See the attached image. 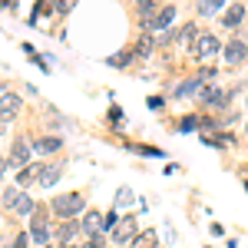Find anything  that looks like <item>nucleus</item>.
Segmentation results:
<instances>
[{
	"mask_svg": "<svg viewBox=\"0 0 248 248\" xmlns=\"http://www.w3.org/2000/svg\"><path fill=\"white\" fill-rule=\"evenodd\" d=\"M139 53H153V40H149V37L139 40Z\"/></svg>",
	"mask_w": 248,
	"mask_h": 248,
	"instance_id": "21",
	"label": "nucleus"
},
{
	"mask_svg": "<svg viewBox=\"0 0 248 248\" xmlns=\"http://www.w3.org/2000/svg\"><path fill=\"white\" fill-rule=\"evenodd\" d=\"M77 232H79L77 222H63V225H60V238H63V242H70V238H73Z\"/></svg>",
	"mask_w": 248,
	"mask_h": 248,
	"instance_id": "14",
	"label": "nucleus"
},
{
	"mask_svg": "<svg viewBox=\"0 0 248 248\" xmlns=\"http://www.w3.org/2000/svg\"><path fill=\"white\" fill-rule=\"evenodd\" d=\"M27 159H30V153H27V142H23V139H17V142H14V166H23Z\"/></svg>",
	"mask_w": 248,
	"mask_h": 248,
	"instance_id": "9",
	"label": "nucleus"
},
{
	"mask_svg": "<svg viewBox=\"0 0 248 248\" xmlns=\"http://www.w3.org/2000/svg\"><path fill=\"white\" fill-rule=\"evenodd\" d=\"M133 238H136V218H133V215H126V218L116 225L113 242H116V245H126V242H133Z\"/></svg>",
	"mask_w": 248,
	"mask_h": 248,
	"instance_id": "2",
	"label": "nucleus"
},
{
	"mask_svg": "<svg viewBox=\"0 0 248 248\" xmlns=\"http://www.w3.org/2000/svg\"><path fill=\"white\" fill-rule=\"evenodd\" d=\"M153 10H155V0H139V14L142 17H153Z\"/></svg>",
	"mask_w": 248,
	"mask_h": 248,
	"instance_id": "18",
	"label": "nucleus"
},
{
	"mask_svg": "<svg viewBox=\"0 0 248 248\" xmlns=\"http://www.w3.org/2000/svg\"><path fill=\"white\" fill-rule=\"evenodd\" d=\"M222 3H225V0H202V3H199V10H202V14H212V10H218Z\"/></svg>",
	"mask_w": 248,
	"mask_h": 248,
	"instance_id": "17",
	"label": "nucleus"
},
{
	"mask_svg": "<svg viewBox=\"0 0 248 248\" xmlns=\"http://www.w3.org/2000/svg\"><path fill=\"white\" fill-rule=\"evenodd\" d=\"M33 172H37L33 166H30V169H23V172L17 175V182H20V186H27V182H33Z\"/></svg>",
	"mask_w": 248,
	"mask_h": 248,
	"instance_id": "19",
	"label": "nucleus"
},
{
	"mask_svg": "<svg viewBox=\"0 0 248 248\" xmlns=\"http://www.w3.org/2000/svg\"><path fill=\"white\" fill-rule=\"evenodd\" d=\"M205 103H212V106L222 103V90H205Z\"/></svg>",
	"mask_w": 248,
	"mask_h": 248,
	"instance_id": "20",
	"label": "nucleus"
},
{
	"mask_svg": "<svg viewBox=\"0 0 248 248\" xmlns=\"http://www.w3.org/2000/svg\"><path fill=\"white\" fill-rule=\"evenodd\" d=\"M83 209V199H79L77 192H70V195H60L57 202H53V212H57L60 218H70V215H77Z\"/></svg>",
	"mask_w": 248,
	"mask_h": 248,
	"instance_id": "1",
	"label": "nucleus"
},
{
	"mask_svg": "<svg viewBox=\"0 0 248 248\" xmlns=\"http://www.w3.org/2000/svg\"><path fill=\"white\" fill-rule=\"evenodd\" d=\"M242 17H245V7H242V3H232L229 10L222 14V23H225V27H238Z\"/></svg>",
	"mask_w": 248,
	"mask_h": 248,
	"instance_id": "6",
	"label": "nucleus"
},
{
	"mask_svg": "<svg viewBox=\"0 0 248 248\" xmlns=\"http://www.w3.org/2000/svg\"><path fill=\"white\" fill-rule=\"evenodd\" d=\"M63 248H66V245H63Z\"/></svg>",
	"mask_w": 248,
	"mask_h": 248,
	"instance_id": "24",
	"label": "nucleus"
},
{
	"mask_svg": "<svg viewBox=\"0 0 248 248\" xmlns=\"http://www.w3.org/2000/svg\"><path fill=\"white\" fill-rule=\"evenodd\" d=\"M60 179V166H46V169H40V182L43 186H53Z\"/></svg>",
	"mask_w": 248,
	"mask_h": 248,
	"instance_id": "10",
	"label": "nucleus"
},
{
	"mask_svg": "<svg viewBox=\"0 0 248 248\" xmlns=\"http://www.w3.org/2000/svg\"><path fill=\"white\" fill-rule=\"evenodd\" d=\"M133 248H155V235H136Z\"/></svg>",
	"mask_w": 248,
	"mask_h": 248,
	"instance_id": "15",
	"label": "nucleus"
},
{
	"mask_svg": "<svg viewBox=\"0 0 248 248\" xmlns=\"http://www.w3.org/2000/svg\"><path fill=\"white\" fill-rule=\"evenodd\" d=\"M195 53H199V57H202V60L215 57V53H218V40L212 37V33H202V37L195 40Z\"/></svg>",
	"mask_w": 248,
	"mask_h": 248,
	"instance_id": "3",
	"label": "nucleus"
},
{
	"mask_svg": "<svg viewBox=\"0 0 248 248\" xmlns=\"http://www.w3.org/2000/svg\"><path fill=\"white\" fill-rule=\"evenodd\" d=\"M60 146H63L60 139H40V142H37V153H57Z\"/></svg>",
	"mask_w": 248,
	"mask_h": 248,
	"instance_id": "13",
	"label": "nucleus"
},
{
	"mask_svg": "<svg viewBox=\"0 0 248 248\" xmlns=\"http://www.w3.org/2000/svg\"><path fill=\"white\" fill-rule=\"evenodd\" d=\"M192 93H199V79H189V83H182V86H175V99H186V96H192Z\"/></svg>",
	"mask_w": 248,
	"mask_h": 248,
	"instance_id": "8",
	"label": "nucleus"
},
{
	"mask_svg": "<svg viewBox=\"0 0 248 248\" xmlns=\"http://www.w3.org/2000/svg\"><path fill=\"white\" fill-rule=\"evenodd\" d=\"M43 248H46V245H43Z\"/></svg>",
	"mask_w": 248,
	"mask_h": 248,
	"instance_id": "23",
	"label": "nucleus"
},
{
	"mask_svg": "<svg viewBox=\"0 0 248 248\" xmlns=\"http://www.w3.org/2000/svg\"><path fill=\"white\" fill-rule=\"evenodd\" d=\"M248 53V46L242 43V40H232V43H225V63H242Z\"/></svg>",
	"mask_w": 248,
	"mask_h": 248,
	"instance_id": "4",
	"label": "nucleus"
},
{
	"mask_svg": "<svg viewBox=\"0 0 248 248\" xmlns=\"http://www.w3.org/2000/svg\"><path fill=\"white\" fill-rule=\"evenodd\" d=\"M172 20H175V7H166V10H159V17L153 20V27H169Z\"/></svg>",
	"mask_w": 248,
	"mask_h": 248,
	"instance_id": "12",
	"label": "nucleus"
},
{
	"mask_svg": "<svg viewBox=\"0 0 248 248\" xmlns=\"http://www.w3.org/2000/svg\"><path fill=\"white\" fill-rule=\"evenodd\" d=\"M57 7H60V10H70V7H73V0H60Z\"/></svg>",
	"mask_w": 248,
	"mask_h": 248,
	"instance_id": "22",
	"label": "nucleus"
},
{
	"mask_svg": "<svg viewBox=\"0 0 248 248\" xmlns=\"http://www.w3.org/2000/svg\"><path fill=\"white\" fill-rule=\"evenodd\" d=\"M14 212H17V215H30V212H33V199H30V195H17V199H14Z\"/></svg>",
	"mask_w": 248,
	"mask_h": 248,
	"instance_id": "7",
	"label": "nucleus"
},
{
	"mask_svg": "<svg viewBox=\"0 0 248 248\" xmlns=\"http://www.w3.org/2000/svg\"><path fill=\"white\" fill-rule=\"evenodd\" d=\"M46 238H50V232H46V225H43V215H37V218H33V229H30V242H33L37 248H43Z\"/></svg>",
	"mask_w": 248,
	"mask_h": 248,
	"instance_id": "5",
	"label": "nucleus"
},
{
	"mask_svg": "<svg viewBox=\"0 0 248 248\" xmlns=\"http://www.w3.org/2000/svg\"><path fill=\"white\" fill-rule=\"evenodd\" d=\"M195 30H199L195 23H186V27L179 30V40H182V43H192V40H195Z\"/></svg>",
	"mask_w": 248,
	"mask_h": 248,
	"instance_id": "16",
	"label": "nucleus"
},
{
	"mask_svg": "<svg viewBox=\"0 0 248 248\" xmlns=\"http://www.w3.org/2000/svg\"><path fill=\"white\" fill-rule=\"evenodd\" d=\"M99 225H103V222H99V212H90V215L83 218V232H90V235H96Z\"/></svg>",
	"mask_w": 248,
	"mask_h": 248,
	"instance_id": "11",
	"label": "nucleus"
}]
</instances>
